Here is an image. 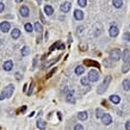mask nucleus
<instances>
[{
  "instance_id": "4be33fe9",
  "label": "nucleus",
  "mask_w": 130,
  "mask_h": 130,
  "mask_svg": "<svg viewBox=\"0 0 130 130\" xmlns=\"http://www.w3.org/2000/svg\"><path fill=\"white\" fill-rule=\"evenodd\" d=\"M104 111L102 110V109H97V111H95V117H97V118H102L103 116H104Z\"/></svg>"
},
{
  "instance_id": "2eb2a0df",
  "label": "nucleus",
  "mask_w": 130,
  "mask_h": 130,
  "mask_svg": "<svg viewBox=\"0 0 130 130\" xmlns=\"http://www.w3.org/2000/svg\"><path fill=\"white\" fill-rule=\"evenodd\" d=\"M87 117H88V113H87V112H85V111H83V112H79V113H78V118H79L80 121H86Z\"/></svg>"
},
{
  "instance_id": "4468645a",
  "label": "nucleus",
  "mask_w": 130,
  "mask_h": 130,
  "mask_svg": "<svg viewBox=\"0 0 130 130\" xmlns=\"http://www.w3.org/2000/svg\"><path fill=\"white\" fill-rule=\"evenodd\" d=\"M85 64L86 66H93V67H97L99 68V63L98 62H95V61H91V60H85Z\"/></svg>"
},
{
  "instance_id": "2f4dec72",
  "label": "nucleus",
  "mask_w": 130,
  "mask_h": 130,
  "mask_svg": "<svg viewBox=\"0 0 130 130\" xmlns=\"http://www.w3.org/2000/svg\"><path fill=\"white\" fill-rule=\"evenodd\" d=\"M59 44H60V42H56V43L54 44V45H51V47H50V51H53V50H54V49H55V48L57 47Z\"/></svg>"
},
{
  "instance_id": "f3484780",
  "label": "nucleus",
  "mask_w": 130,
  "mask_h": 130,
  "mask_svg": "<svg viewBox=\"0 0 130 130\" xmlns=\"http://www.w3.org/2000/svg\"><path fill=\"white\" fill-rule=\"evenodd\" d=\"M37 128L41 130H44L45 129V122L42 121V119H38V121H37Z\"/></svg>"
},
{
  "instance_id": "7ed1b4c3",
  "label": "nucleus",
  "mask_w": 130,
  "mask_h": 130,
  "mask_svg": "<svg viewBox=\"0 0 130 130\" xmlns=\"http://www.w3.org/2000/svg\"><path fill=\"white\" fill-rule=\"evenodd\" d=\"M110 59L112 60V61H118L119 59H121V50L119 49H112V50L110 51Z\"/></svg>"
},
{
  "instance_id": "bb28decb",
  "label": "nucleus",
  "mask_w": 130,
  "mask_h": 130,
  "mask_svg": "<svg viewBox=\"0 0 130 130\" xmlns=\"http://www.w3.org/2000/svg\"><path fill=\"white\" fill-rule=\"evenodd\" d=\"M130 71V64H128V63H124V66H123L122 68V72L123 73H126V72Z\"/></svg>"
},
{
  "instance_id": "9b49d317",
  "label": "nucleus",
  "mask_w": 130,
  "mask_h": 130,
  "mask_svg": "<svg viewBox=\"0 0 130 130\" xmlns=\"http://www.w3.org/2000/svg\"><path fill=\"white\" fill-rule=\"evenodd\" d=\"M12 67H13V62H12L11 60H10V61H6V62L4 63V69L6 72H10L12 69Z\"/></svg>"
},
{
  "instance_id": "c756f323",
  "label": "nucleus",
  "mask_w": 130,
  "mask_h": 130,
  "mask_svg": "<svg viewBox=\"0 0 130 130\" xmlns=\"http://www.w3.org/2000/svg\"><path fill=\"white\" fill-rule=\"evenodd\" d=\"M123 38H124L125 41H130V34H129V32H125V34H124V36H123Z\"/></svg>"
},
{
  "instance_id": "c85d7f7f",
  "label": "nucleus",
  "mask_w": 130,
  "mask_h": 130,
  "mask_svg": "<svg viewBox=\"0 0 130 130\" xmlns=\"http://www.w3.org/2000/svg\"><path fill=\"white\" fill-rule=\"evenodd\" d=\"M78 4H79L81 7H85L87 5V0H78Z\"/></svg>"
},
{
  "instance_id": "6ab92c4d",
  "label": "nucleus",
  "mask_w": 130,
  "mask_h": 130,
  "mask_svg": "<svg viewBox=\"0 0 130 130\" xmlns=\"http://www.w3.org/2000/svg\"><path fill=\"white\" fill-rule=\"evenodd\" d=\"M84 72H85V67L84 66H78V67L75 68V74L80 75V74H83Z\"/></svg>"
},
{
  "instance_id": "f257e3e1",
  "label": "nucleus",
  "mask_w": 130,
  "mask_h": 130,
  "mask_svg": "<svg viewBox=\"0 0 130 130\" xmlns=\"http://www.w3.org/2000/svg\"><path fill=\"white\" fill-rule=\"evenodd\" d=\"M110 81H111V76L109 75V76H106L105 79H104V81H103V84L100 85V86L97 88V92H98L99 94H103L105 91L107 90V87H109V84H110Z\"/></svg>"
},
{
  "instance_id": "5701e85b",
  "label": "nucleus",
  "mask_w": 130,
  "mask_h": 130,
  "mask_svg": "<svg viewBox=\"0 0 130 130\" xmlns=\"http://www.w3.org/2000/svg\"><path fill=\"white\" fill-rule=\"evenodd\" d=\"M35 30H36L37 32H40V34H41V32L43 31V26H42V25H41V24L37 22V23L35 24Z\"/></svg>"
},
{
  "instance_id": "dca6fc26",
  "label": "nucleus",
  "mask_w": 130,
  "mask_h": 130,
  "mask_svg": "<svg viewBox=\"0 0 130 130\" xmlns=\"http://www.w3.org/2000/svg\"><path fill=\"white\" fill-rule=\"evenodd\" d=\"M44 11H45V13H47L48 16H51V14L54 13V8L51 7V6H49V5H45V7H44Z\"/></svg>"
},
{
  "instance_id": "b1692460",
  "label": "nucleus",
  "mask_w": 130,
  "mask_h": 130,
  "mask_svg": "<svg viewBox=\"0 0 130 130\" xmlns=\"http://www.w3.org/2000/svg\"><path fill=\"white\" fill-rule=\"evenodd\" d=\"M66 100H67V102H69V103H75V99H74V97H73V94H72V91L69 92V94H67Z\"/></svg>"
},
{
  "instance_id": "473e14b6",
  "label": "nucleus",
  "mask_w": 130,
  "mask_h": 130,
  "mask_svg": "<svg viewBox=\"0 0 130 130\" xmlns=\"http://www.w3.org/2000/svg\"><path fill=\"white\" fill-rule=\"evenodd\" d=\"M125 129L126 130H130V121H128V122L125 123Z\"/></svg>"
},
{
  "instance_id": "aec40b11",
  "label": "nucleus",
  "mask_w": 130,
  "mask_h": 130,
  "mask_svg": "<svg viewBox=\"0 0 130 130\" xmlns=\"http://www.w3.org/2000/svg\"><path fill=\"white\" fill-rule=\"evenodd\" d=\"M123 88L125 91H128V90H130V80H128V79H125L124 81H123Z\"/></svg>"
},
{
  "instance_id": "f03ea898",
  "label": "nucleus",
  "mask_w": 130,
  "mask_h": 130,
  "mask_svg": "<svg viewBox=\"0 0 130 130\" xmlns=\"http://www.w3.org/2000/svg\"><path fill=\"white\" fill-rule=\"evenodd\" d=\"M13 90H14V87H13V85H8V86H6L4 88V90L1 91V98H10L12 95V93H13Z\"/></svg>"
},
{
  "instance_id": "72a5a7b5",
  "label": "nucleus",
  "mask_w": 130,
  "mask_h": 130,
  "mask_svg": "<svg viewBox=\"0 0 130 130\" xmlns=\"http://www.w3.org/2000/svg\"><path fill=\"white\" fill-rule=\"evenodd\" d=\"M32 87H34V84H31V86H30V90L28 91V95H30L32 93Z\"/></svg>"
},
{
  "instance_id": "9d476101",
  "label": "nucleus",
  "mask_w": 130,
  "mask_h": 130,
  "mask_svg": "<svg viewBox=\"0 0 130 130\" xmlns=\"http://www.w3.org/2000/svg\"><path fill=\"white\" fill-rule=\"evenodd\" d=\"M74 18L78 20H81L84 18V13L81 10H75L74 11Z\"/></svg>"
},
{
  "instance_id": "58836bf2",
  "label": "nucleus",
  "mask_w": 130,
  "mask_h": 130,
  "mask_svg": "<svg viewBox=\"0 0 130 130\" xmlns=\"http://www.w3.org/2000/svg\"><path fill=\"white\" fill-rule=\"evenodd\" d=\"M36 1H37L38 4H41V3H42V0H36Z\"/></svg>"
},
{
  "instance_id": "1a4fd4ad",
  "label": "nucleus",
  "mask_w": 130,
  "mask_h": 130,
  "mask_svg": "<svg viewBox=\"0 0 130 130\" xmlns=\"http://www.w3.org/2000/svg\"><path fill=\"white\" fill-rule=\"evenodd\" d=\"M109 32H110V36L111 37H117V35H118V28L117 26H115V25H112L110 28V30H109Z\"/></svg>"
},
{
  "instance_id": "6e6552de",
  "label": "nucleus",
  "mask_w": 130,
  "mask_h": 130,
  "mask_svg": "<svg viewBox=\"0 0 130 130\" xmlns=\"http://www.w3.org/2000/svg\"><path fill=\"white\" fill-rule=\"evenodd\" d=\"M102 122L104 125H109V124H111V122H112V118H111L110 115H104L102 117Z\"/></svg>"
},
{
  "instance_id": "cd10ccee",
  "label": "nucleus",
  "mask_w": 130,
  "mask_h": 130,
  "mask_svg": "<svg viewBox=\"0 0 130 130\" xmlns=\"http://www.w3.org/2000/svg\"><path fill=\"white\" fill-rule=\"evenodd\" d=\"M81 84H83V85H85V86H88V84H90L88 78H81Z\"/></svg>"
},
{
  "instance_id": "423d86ee",
  "label": "nucleus",
  "mask_w": 130,
  "mask_h": 130,
  "mask_svg": "<svg viewBox=\"0 0 130 130\" xmlns=\"http://www.w3.org/2000/svg\"><path fill=\"white\" fill-rule=\"evenodd\" d=\"M11 29V25L8 22H3V23L0 24V30L3 32H8V30Z\"/></svg>"
},
{
  "instance_id": "ea45409f",
  "label": "nucleus",
  "mask_w": 130,
  "mask_h": 130,
  "mask_svg": "<svg viewBox=\"0 0 130 130\" xmlns=\"http://www.w3.org/2000/svg\"><path fill=\"white\" fill-rule=\"evenodd\" d=\"M0 130H1V126H0Z\"/></svg>"
},
{
  "instance_id": "a19ab883",
  "label": "nucleus",
  "mask_w": 130,
  "mask_h": 130,
  "mask_svg": "<svg viewBox=\"0 0 130 130\" xmlns=\"http://www.w3.org/2000/svg\"><path fill=\"white\" fill-rule=\"evenodd\" d=\"M47 1H50V0H47Z\"/></svg>"
},
{
  "instance_id": "f704fd0d",
  "label": "nucleus",
  "mask_w": 130,
  "mask_h": 130,
  "mask_svg": "<svg viewBox=\"0 0 130 130\" xmlns=\"http://www.w3.org/2000/svg\"><path fill=\"white\" fill-rule=\"evenodd\" d=\"M4 8H5L4 4H3V3H1V1H0V12H3V11H4Z\"/></svg>"
},
{
  "instance_id": "f8f14e48",
  "label": "nucleus",
  "mask_w": 130,
  "mask_h": 130,
  "mask_svg": "<svg viewBox=\"0 0 130 130\" xmlns=\"http://www.w3.org/2000/svg\"><path fill=\"white\" fill-rule=\"evenodd\" d=\"M19 36H20V30H18V29H13V30H12L11 37L13 38V40H17Z\"/></svg>"
},
{
  "instance_id": "7c9ffc66",
  "label": "nucleus",
  "mask_w": 130,
  "mask_h": 130,
  "mask_svg": "<svg viewBox=\"0 0 130 130\" xmlns=\"http://www.w3.org/2000/svg\"><path fill=\"white\" fill-rule=\"evenodd\" d=\"M74 130H84V126L81 125V124H76V125L74 126Z\"/></svg>"
},
{
  "instance_id": "c9c22d12",
  "label": "nucleus",
  "mask_w": 130,
  "mask_h": 130,
  "mask_svg": "<svg viewBox=\"0 0 130 130\" xmlns=\"http://www.w3.org/2000/svg\"><path fill=\"white\" fill-rule=\"evenodd\" d=\"M40 14H41V20H42V23H47V20L44 19V17H43V14L40 12Z\"/></svg>"
},
{
  "instance_id": "e433bc0d",
  "label": "nucleus",
  "mask_w": 130,
  "mask_h": 130,
  "mask_svg": "<svg viewBox=\"0 0 130 130\" xmlns=\"http://www.w3.org/2000/svg\"><path fill=\"white\" fill-rule=\"evenodd\" d=\"M25 111H26V106H23L22 109H20V112H23V113L25 112Z\"/></svg>"
},
{
  "instance_id": "a878e982",
  "label": "nucleus",
  "mask_w": 130,
  "mask_h": 130,
  "mask_svg": "<svg viewBox=\"0 0 130 130\" xmlns=\"http://www.w3.org/2000/svg\"><path fill=\"white\" fill-rule=\"evenodd\" d=\"M28 54H30V48H29V47H24L23 49H22V55L25 56V55H28Z\"/></svg>"
},
{
  "instance_id": "39448f33",
  "label": "nucleus",
  "mask_w": 130,
  "mask_h": 130,
  "mask_svg": "<svg viewBox=\"0 0 130 130\" xmlns=\"http://www.w3.org/2000/svg\"><path fill=\"white\" fill-rule=\"evenodd\" d=\"M123 61L124 63H130V49H125L123 51Z\"/></svg>"
},
{
  "instance_id": "0eeeda50",
  "label": "nucleus",
  "mask_w": 130,
  "mask_h": 130,
  "mask_svg": "<svg viewBox=\"0 0 130 130\" xmlns=\"http://www.w3.org/2000/svg\"><path fill=\"white\" fill-rule=\"evenodd\" d=\"M71 7H72L71 3H69V1H64V3L61 5V11L64 12V13H67V12L71 10Z\"/></svg>"
},
{
  "instance_id": "4c0bfd02",
  "label": "nucleus",
  "mask_w": 130,
  "mask_h": 130,
  "mask_svg": "<svg viewBox=\"0 0 130 130\" xmlns=\"http://www.w3.org/2000/svg\"><path fill=\"white\" fill-rule=\"evenodd\" d=\"M22 1H24V0H16V3H22Z\"/></svg>"
},
{
  "instance_id": "ddd939ff",
  "label": "nucleus",
  "mask_w": 130,
  "mask_h": 130,
  "mask_svg": "<svg viewBox=\"0 0 130 130\" xmlns=\"http://www.w3.org/2000/svg\"><path fill=\"white\" fill-rule=\"evenodd\" d=\"M20 14L23 17H28L29 16V8L28 6H22L20 7Z\"/></svg>"
},
{
  "instance_id": "393cba45",
  "label": "nucleus",
  "mask_w": 130,
  "mask_h": 130,
  "mask_svg": "<svg viewBox=\"0 0 130 130\" xmlns=\"http://www.w3.org/2000/svg\"><path fill=\"white\" fill-rule=\"evenodd\" d=\"M24 28H25V30L28 32H32L34 31V28H32V25L30 23H26L25 25H24Z\"/></svg>"
},
{
  "instance_id": "a211bd4d",
  "label": "nucleus",
  "mask_w": 130,
  "mask_h": 130,
  "mask_svg": "<svg viewBox=\"0 0 130 130\" xmlns=\"http://www.w3.org/2000/svg\"><path fill=\"white\" fill-rule=\"evenodd\" d=\"M110 100L112 103H113V104H118L119 102H121V98H119L118 95H116V94H112L110 97Z\"/></svg>"
},
{
  "instance_id": "412c9836",
  "label": "nucleus",
  "mask_w": 130,
  "mask_h": 130,
  "mask_svg": "<svg viewBox=\"0 0 130 130\" xmlns=\"http://www.w3.org/2000/svg\"><path fill=\"white\" fill-rule=\"evenodd\" d=\"M113 6L116 8H119V7H122V5H123V1L122 0H113Z\"/></svg>"
},
{
  "instance_id": "20e7f679",
  "label": "nucleus",
  "mask_w": 130,
  "mask_h": 130,
  "mask_svg": "<svg viewBox=\"0 0 130 130\" xmlns=\"http://www.w3.org/2000/svg\"><path fill=\"white\" fill-rule=\"evenodd\" d=\"M88 80H90V81H92V83L98 81V80H99V73L95 71V69L90 71V73H88Z\"/></svg>"
}]
</instances>
